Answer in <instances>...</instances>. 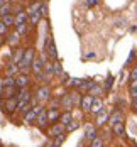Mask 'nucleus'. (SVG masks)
Returning <instances> with one entry per match:
<instances>
[{"mask_svg":"<svg viewBox=\"0 0 137 147\" xmlns=\"http://www.w3.org/2000/svg\"><path fill=\"white\" fill-rule=\"evenodd\" d=\"M108 115H110V110L105 107L102 112H98V113L95 115V122H93V125H95L97 129H100V127L107 125V122H108Z\"/></svg>","mask_w":137,"mask_h":147,"instance_id":"7","label":"nucleus"},{"mask_svg":"<svg viewBox=\"0 0 137 147\" xmlns=\"http://www.w3.org/2000/svg\"><path fill=\"white\" fill-rule=\"evenodd\" d=\"M124 120H125V115H124V112H122L120 108H115V110H112V112H110L107 125H108V127H112L113 123H119V122H124Z\"/></svg>","mask_w":137,"mask_h":147,"instance_id":"10","label":"nucleus"},{"mask_svg":"<svg viewBox=\"0 0 137 147\" xmlns=\"http://www.w3.org/2000/svg\"><path fill=\"white\" fill-rule=\"evenodd\" d=\"M71 120H73V112H61L59 120H58V122H59V123H63V125L66 127Z\"/></svg>","mask_w":137,"mask_h":147,"instance_id":"27","label":"nucleus"},{"mask_svg":"<svg viewBox=\"0 0 137 147\" xmlns=\"http://www.w3.org/2000/svg\"><path fill=\"white\" fill-rule=\"evenodd\" d=\"M112 85H113V76H112V74H108V78H107V85L103 86V90H105V91H108Z\"/></svg>","mask_w":137,"mask_h":147,"instance_id":"39","label":"nucleus"},{"mask_svg":"<svg viewBox=\"0 0 137 147\" xmlns=\"http://www.w3.org/2000/svg\"><path fill=\"white\" fill-rule=\"evenodd\" d=\"M7 86H15V76H3L2 78V88Z\"/></svg>","mask_w":137,"mask_h":147,"instance_id":"33","label":"nucleus"},{"mask_svg":"<svg viewBox=\"0 0 137 147\" xmlns=\"http://www.w3.org/2000/svg\"><path fill=\"white\" fill-rule=\"evenodd\" d=\"M7 14H14V2H7L0 7V17Z\"/></svg>","mask_w":137,"mask_h":147,"instance_id":"30","label":"nucleus"},{"mask_svg":"<svg viewBox=\"0 0 137 147\" xmlns=\"http://www.w3.org/2000/svg\"><path fill=\"white\" fill-rule=\"evenodd\" d=\"M39 2H44V0H39Z\"/></svg>","mask_w":137,"mask_h":147,"instance_id":"44","label":"nucleus"},{"mask_svg":"<svg viewBox=\"0 0 137 147\" xmlns=\"http://www.w3.org/2000/svg\"><path fill=\"white\" fill-rule=\"evenodd\" d=\"M93 83H95L93 80H83V81L80 83V86L76 88V91H78V93H81V95H86V93L90 91V88L93 86Z\"/></svg>","mask_w":137,"mask_h":147,"instance_id":"22","label":"nucleus"},{"mask_svg":"<svg viewBox=\"0 0 137 147\" xmlns=\"http://www.w3.org/2000/svg\"><path fill=\"white\" fill-rule=\"evenodd\" d=\"M107 146V140L103 135H97L93 140L88 142V147H105Z\"/></svg>","mask_w":137,"mask_h":147,"instance_id":"26","label":"nucleus"},{"mask_svg":"<svg viewBox=\"0 0 137 147\" xmlns=\"http://www.w3.org/2000/svg\"><path fill=\"white\" fill-rule=\"evenodd\" d=\"M105 108V103H103V98H93V102H91V107H90V115H97L98 112H102Z\"/></svg>","mask_w":137,"mask_h":147,"instance_id":"13","label":"nucleus"},{"mask_svg":"<svg viewBox=\"0 0 137 147\" xmlns=\"http://www.w3.org/2000/svg\"><path fill=\"white\" fill-rule=\"evenodd\" d=\"M105 93V90L102 85H98V83H93V86L90 88V91L86 93V95H90L91 98H102V95Z\"/></svg>","mask_w":137,"mask_h":147,"instance_id":"19","label":"nucleus"},{"mask_svg":"<svg viewBox=\"0 0 137 147\" xmlns=\"http://www.w3.org/2000/svg\"><path fill=\"white\" fill-rule=\"evenodd\" d=\"M112 134L115 137H125V122H119V123H113L110 127Z\"/></svg>","mask_w":137,"mask_h":147,"instance_id":"17","label":"nucleus"},{"mask_svg":"<svg viewBox=\"0 0 137 147\" xmlns=\"http://www.w3.org/2000/svg\"><path fill=\"white\" fill-rule=\"evenodd\" d=\"M19 74V66L12 64V63H7L5 66V76H17Z\"/></svg>","mask_w":137,"mask_h":147,"instance_id":"28","label":"nucleus"},{"mask_svg":"<svg viewBox=\"0 0 137 147\" xmlns=\"http://www.w3.org/2000/svg\"><path fill=\"white\" fill-rule=\"evenodd\" d=\"M63 74H64L63 64L59 61H53V78H61Z\"/></svg>","mask_w":137,"mask_h":147,"instance_id":"25","label":"nucleus"},{"mask_svg":"<svg viewBox=\"0 0 137 147\" xmlns=\"http://www.w3.org/2000/svg\"><path fill=\"white\" fill-rule=\"evenodd\" d=\"M61 134H66V127L59 123V122H54V123H49V127L46 129V135L49 139H54L56 135H61Z\"/></svg>","mask_w":137,"mask_h":147,"instance_id":"6","label":"nucleus"},{"mask_svg":"<svg viewBox=\"0 0 137 147\" xmlns=\"http://www.w3.org/2000/svg\"><path fill=\"white\" fill-rule=\"evenodd\" d=\"M43 53L47 56V59H49V61H58V49H56L54 39H53V36H51V34H47V36H46Z\"/></svg>","mask_w":137,"mask_h":147,"instance_id":"3","label":"nucleus"},{"mask_svg":"<svg viewBox=\"0 0 137 147\" xmlns=\"http://www.w3.org/2000/svg\"><path fill=\"white\" fill-rule=\"evenodd\" d=\"M15 98H17V103H30L32 102V90L30 88H22L17 91V95H15ZM32 105V103H30Z\"/></svg>","mask_w":137,"mask_h":147,"instance_id":"9","label":"nucleus"},{"mask_svg":"<svg viewBox=\"0 0 137 147\" xmlns=\"http://www.w3.org/2000/svg\"><path fill=\"white\" fill-rule=\"evenodd\" d=\"M27 22V14L24 9H20L19 12L14 14V26H19V24H26Z\"/></svg>","mask_w":137,"mask_h":147,"instance_id":"24","label":"nucleus"},{"mask_svg":"<svg viewBox=\"0 0 137 147\" xmlns=\"http://www.w3.org/2000/svg\"><path fill=\"white\" fill-rule=\"evenodd\" d=\"M29 85H30V76H29V74L19 73L17 76H15V88H17V90L29 88Z\"/></svg>","mask_w":137,"mask_h":147,"instance_id":"11","label":"nucleus"},{"mask_svg":"<svg viewBox=\"0 0 137 147\" xmlns=\"http://www.w3.org/2000/svg\"><path fill=\"white\" fill-rule=\"evenodd\" d=\"M97 135H98V132H97V127H95L93 123H86V125H85V134H83L85 142H90V140H93Z\"/></svg>","mask_w":137,"mask_h":147,"instance_id":"12","label":"nucleus"},{"mask_svg":"<svg viewBox=\"0 0 137 147\" xmlns=\"http://www.w3.org/2000/svg\"><path fill=\"white\" fill-rule=\"evenodd\" d=\"M53 96V88L51 85H39L37 88L32 91V107L34 105H44L49 102V98Z\"/></svg>","mask_w":137,"mask_h":147,"instance_id":"1","label":"nucleus"},{"mask_svg":"<svg viewBox=\"0 0 137 147\" xmlns=\"http://www.w3.org/2000/svg\"><path fill=\"white\" fill-rule=\"evenodd\" d=\"M7 2H10V0H0V7H2L3 3H7Z\"/></svg>","mask_w":137,"mask_h":147,"instance_id":"43","label":"nucleus"},{"mask_svg":"<svg viewBox=\"0 0 137 147\" xmlns=\"http://www.w3.org/2000/svg\"><path fill=\"white\" fill-rule=\"evenodd\" d=\"M20 41H22V37L15 32V30H9V34H7V39H5V42L10 46V47H19V44H20Z\"/></svg>","mask_w":137,"mask_h":147,"instance_id":"14","label":"nucleus"},{"mask_svg":"<svg viewBox=\"0 0 137 147\" xmlns=\"http://www.w3.org/2000/svg\"><path fill=\"white\" fill-rule=\"evenodd\" d=\"M129 80H130V83H134V81H137V66H134V68L130 69V74H129Z\"/></svg>","mask_w":137,"mask_h":147,"instance_id":"38","label":"nucleus"},{"mask_svg":"<svg viewBox=\"0 0 137 147\" xmlns=\"http://www.w3.org/2000/svg\"><path fill=\"white\" fill-rule=\"evenodd\" d=\"M41 3H43V2H39V0H32L29 5H27V9H24V10H26V14H27V17L32 15V14H37V12H39V9H41Z\"/></svg>","mask_w":137,"mask_h":147,"instance_id":"23","label":"nucleus"},{"mask_svg":"<svg viewBox=\"0 0 137 147\" xmlns=\"http://www.w3.org/2000/svg\"><path fill=\"white\" fill-rule=\"evenodd\" d=\"M15 27V32L20 36V37H24V36H27V32H29L30 29V26L26 22V24H19V26H14Z\"/></svg>","mask_w":137,"mask_h":147,"instance_id":"31","label":"nucleus"},{"mask_svg":"<svg viewBox=\"0 0 137 147\" xmlns=\"http://www.w3.org/2000/svg\"><path fill=\"white\" fill-rule=\"evenodd\" d=\"M7 34H9V27H7V26H3V24L0 22V36H2V37H5Z\"/></svg>","mask_w":137,"mask_h":147,"instance_id":"40","label":"nucleus"},{"mask_svg":"<svg viewBox=\"0 0 137 147\" xmlns=\"http://www.w3.org/2000/svg\"><path fill=\"white\" fill-rule=\"evenodd\" d=\"M64 139H66V134H61V135H56L54 139H53V147H59L63 142H64Z\"/></svg>","mask_w":137,"mask_h":147,"instance_id":"34","label":"nucleus"},{"mask_svg":"<svg viewBox=\"0 0 137 147\" xmlns=\"http://www.w3.org/2000/svg\"><path fill=\"white\" fill-rule=\"evenodd\" d=\"M34 125H36L37 129H41V130H46V129L49 127V120H47V113H46V107L39 112V113H37Z\"/></svg>","mask_w":137,"mask_h":147,"instance_id":"8","label":"nucleus"},{"mask_svg":"<svg viewBox=\"0 0 137 147\" xmlns=\"http://www.w3.org/2000/svg\"><path fill=\"white\" fill-rule=\"evenodd\" d=\"M0 22L3 24V26H7L9 29L14 26V14H7V15H2L0 17Z\"/></svg>","mask_w":137,"mask_h":147,"instance_id":"32","label":"nucleus"},{"mask_svg":"<svg viewBox=\"0 0 137 147\" xmlns=\"http://www.w3.org/2000/svg\"><path fill=\"white\" fill-rule=\"evenodd\" d=\"M61 108H46V113H47V120L49 123H54L59 120V115H61Z\"/></svg>","mask_w":137,"mask_h":147,"instance_id":"18","label":"nucleus"},{"mask_svg":"<svg viewBox=\"0 0 137 147\" xmlns=\"http://www.w3.org/2000/svg\"><path fill=\"white\" fill-rule=\"evenodd\" d=\"M91 102H93V98H91L90 95H81V100H80V110H81L83 113H88V112H90V107H91Z\"/></svg>","mask_w":137,"mask_h":147,"instance_id":"15","label":"nucleus"},{"mask_svg":"<svg viewBox=\"0 0 137 147\" xmlns=\"http://www.w3.org/2000/svg\"><path fill=\"white\" fill-rule=\"evenodd\" d=\"M5 44V37H2V36H0V49H2V46Z\"/></svg>","mask_w":137,"mask_h":147,"instance_id":"42","label":"nucleus"},{"mask_svg":"<svg viewBox=\"0 0 137 147\" xmlns=\"http://www.w3.org/2000/svg\"><path fill=\"white\" fill-rule=\"evenodd\" d=\"M24 56V49L22 47H15L14 51L10 53V59H9V63H12V64H19L20 63V59Z\"/></svg>","mask_w":137,"mask_h":147,"instance_id":"20","label":"nucleus"},{"mask_svg":"<svg viewBox=\"0 0 137 147\" xmlns=\"http://www.w3.org/2000/svg\"><path fill=\"white\" fill-rule=\"evenodd\" d=\"M43 108H44V105H34V107H30L29 110L22 115V123H26V125H34L37 113H39Z\"/></svg>","mask_w":137,"mask_h":147,"instance_id":"4","label":"nucleus"},{"mask_svg":"<svg viewBox=\"0 0 137 147\" xmlns=\"http://www.w3.org/2000/svg\"><path fill=\"white\" fill-rule=\"evenodd\" d=\"M0 107H2V112H3L7 117H12V115H15V110H17V98L14 96V98L2 100Z\"/></svg>","mask_w":137,"mask_h":147,"instance_id":"5","label":"nucleus"},{"mask_svg":"<svg viewBox=\"0 0 137 147\" xmlns=\"http://www.w3.org/2000/svg\"><path fill=\"white\" fill-rule=\"evenodd\" d=\"M46 108H59V98L56 96V98H49V102L46 103Z\"/></svg>","mask_w":137,"mask_h":147,"instance_id":"35","label":"nucleus"},{"mask_svg":"<svg viewBox=\"0 0 137 147\" xmlns=\"http://www.w3.org/2000/svg\"><path fill=\"white\" fill-rule=\"evenodd\" d=\"M43 68H44L43 59L39 58V56H36V58H34V61H32V64H30V73L36 76V74L43 73Z\"/></svg>","mask_w":137,"mask_h":147,"instance_id":"16","label":"nucleus"},{"mask_svg":"<svg viewBox=\"0 0 137 147\" xmlns=\"http://www.w3.org/2000/svg\"><path fill=\"white\" fill-rule=\"evenodd\" d=\"M100 0H86V7H93V5H97Z\"/></svg>","mask_w":137,"mask_h":147,"instance_id":"41","label":"nucleus"},{"mask_svg":"<svg viewBox=\"0 0 137 147\" xmlns=\"http://www.w3.org/2000/svg\"><path fill=\"white\" fill-rule=\"evenodd\" d=\"M17 91H19V90L15 88V86H7V88H2V90H0V96H2V100L14 98L15 95H17Z\"/></svg>","mask_w":137,"mask_h":147,"instance_id":"21","label":"nucleus"},{"mask_svg":"<svg viewBox=\"0 0 137 147\" xmlns=\"http://www.w3.org/2000/svg\"><path fill=\"white\" fill-rule=\"evenodd\" d=\"M129 95H130V98H137V81L129 85Z\"/></svg>","mask_w":137,"mask_h":147,"instance_id":"37","label":"nucleus"},{"mask_svg":"<svg viewBox=\"0 0 137 147\" xmlns=\"http://www.w3.org/2000/svg\"><path fill=\"white\" fill-rule=\"evenodd\" d=\"M34 58H36V49H34V47L24 49V56H22V59H20V63L17 64V66H19V73L29 74L30 73V64H32Z\"/></svg>","mask_w":137,"mask_h":147,"instance_id":"2","label":"nucleus"},{"mask_svg":"<svg viewBox=\"0 0 137 147\" xmlns=\"http://www.w3.org/2000/svg\"><path fill=\"white\" fill-rule=\"evenodd\" d=\"M105 147H108V146H105Z\"/></svg>","mask_w":137,"mask_h":147,"instance_id":"45","label":"nucleus"},{"mask_svg":"<svg viewBox=\"0 0 137 147\" xmlns=\"http://www.w3.org/2000/svg\"><path fill=\"white\" fill-rule=\"evenodd\" d=\"M39 14H41V17H43V19H47V15H49V5H47L46 2H43V3H41Z\"/></svg>","mask_w":137,"mask_h":147,"instance_id":"36","label":"nucleus"},{"mask_svg":"<svg viewBox=\"0 0 137 147\" xmlns=\"http://www.w3.org/2000/svg\"><path fill=\"white\" fill-rule=\"evenodd\" d=\"M80 127H81V122H80V118H75V117H73V120H71V122L66 125V134H68V132H75V130H78Z\"/></svg>","mask_w":137,"mask_h":147,"instance_id":"29","label":"nucleus"}]
</instances>
